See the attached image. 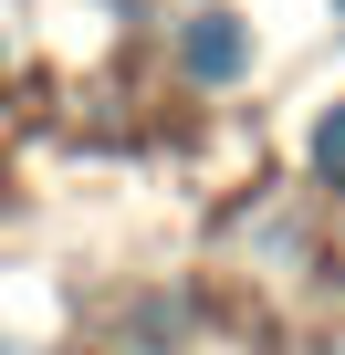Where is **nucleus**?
Returning <instances> with one entry per match:
<instances>
[{"label": "nucleus", "mask_w": 345, "mask_h": 355, "mask_svg": "<svg viewBox=\"0 0 345 355\" xmlns=\"http://www.w3.org/2000/svg\"><path fill=\"white\" fill-rule=\"evenodd\" d=\"M335 21H345V0H335Z\"/></svg>", "instance_id": "3"}, {"label": "nucleus", "mask_w": 345, "mask_h": 355, "mask_svg": "<svg viewBox=\"0 0 345 355\" xmlns=\"http://www.w3.org/2000/svg\"><path fill=\"white\" fill-rule=\"evenodd\" d=\"M178 63H189V84H241L251 73V32H241L230 0H210V11L178 21Z\"/></svg>", "instance_id": "1"}, {"label": "nucleus", "mask_w": 345, "mask_h": 355, "mask_svg": "<svg viewBox=\"0 0 345 355\" xmlns=\"http://www.w3.org/2000/svg\"><path fill=\"white\" fill-rule=\"evenodd\" d=\"M314 178H324V189L345 199V94H335V105L314 115Z\"/></svg>", "instance_id": "2"}]
</instances>
